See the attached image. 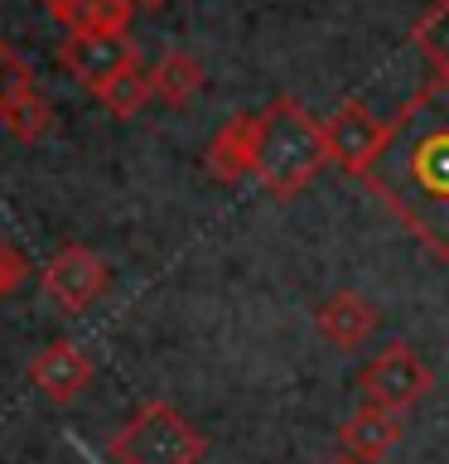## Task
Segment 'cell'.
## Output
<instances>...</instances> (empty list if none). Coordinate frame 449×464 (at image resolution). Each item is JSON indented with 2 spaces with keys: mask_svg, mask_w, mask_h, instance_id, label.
I'll use <instances>...</instances> for the list:
<instances>
[{
  "mask_svg": "<svg viewBox=\"0 0 449 464\" xmlns=\"http://www.w3.org/2000/svg\"><path fill=\"white\" fill-rule=\"evenodd\" d=\"M368 194L435 256H449V78L430 72L387 121Z\"/></svg>",
  "mask_w": 449,
  "mask_h": 464,
  "instance_id": "6da1fadb",
  "label": "cell"
},
{
  "mask_svg": "<svg viewBox=\"0 0 449 464\" xmlns=\"http://www.w3.org/2000/svg\"><path fill=\"white\" fill-rule=\"evenodd\" d=\"M329 165L324 121L304 107L300 97H271L261 107V136H256V179L271 198H295L300 188L319 179Z\"/></svg>",
  "mask_w": 449,
  "mask_h": 464,
  "instance_id": "7a4b0ae2",
  "label": "cell"
},
{
  "mask_svg": "<svg viewBox=\"0 0 449 464\" xmlns=\"http://www.w3.org/2000/svg\"><path fill=\"white\" fill-rule=\"evenodd\" d=\"M111 464H198L208 455L203 430L169 401H145L107 445Z\"/></svg>",
  "mask_w": 449,
  "mask_h": 464,
  "instance_id": "3957f363",
  "label": "cell"
},
{
  "mask_svg": "<svg viewBox=\"0 0 449 464\" xmlns=\"http://www.w3.org/2000/svg\"><path fill=\"white\" fill-rule=\"evenodd\" d=\"M358 387L362 397H368V406H382V411H406V406H416L425 392L435 387V372L425 368V358L416 353L406 339L387 343L382 353L368 358V368L358 372Z\"/></svg>",
  "mask_w": 449,
  "mask_h": 464,
  "instance_id": "277c9868",
  "label": "cell"
},
{
  "mask_svg": "<svg viewBox=\"0 0 449 464\" xmlns=\"http://www.w3.org/2000/svg\"><path fill=\"white\" fill-rule=\"evenodd\" d=\"M324 140H329V165H339L343 174H353L362 184L368 169L377 165V155H382V145H387V121L372 116L362 102L348 97L324 116Z\"/></svg>",
  "mask_w": 449,
  "mask_h": 464,
  "instance_id": "5b68a950",
  "label": "cell"
},
{
  "mask_svg": "<svg viewBox=\"0 0 449 464\" xmlns=\"http://www.w3.org/2000/svg\"><path fill=\"white\" fill-rule=\"evenodd\" d=\"M107 281H111L107 261H101L92 246H82V242H68L63 252H53V261L43 266V295H49L58 310H68V314L87 310V304L107 290Z\"/></svg>",
  "mask_w": 449,
  "mask_h": 464,
  "instance_id": "8992f818",
  "label": "cell"
},
{
  "mask_svg": "<svg viewBox=\"0 0 449 464\" xmlns=\"http://www.w3.org/2000/svg\"><path fill=\"white\" fill-rule=\"evenodd\" d=\"M58 63L97 97L116 72H126L136 63V44L126 34H68L63 49H58Z\"/></svg>",
  "mask_w": 449,
  "mask_h": 464,
  "instance_id": "52a82bcc",
  "label": "cell"
},
{
  "mask_svg": "<svg viewBox=\"0 0 449 464\" xmlns=\"http://www.w3.org/2000/svg\"><path fill=\"white\" fill-rule=\"evenodd\" d=\"M256 136H261V111H237L213 130L203 165L217 184H242L246 174H256Z\"/></svg>",
  "mask_w": 449,
  "mask_h": 464,
  "instance_id": "ba28073f",
  "label": "cell"
},
{
  "mask_svg": "<svg viewBox=\"0 0 449 464\" xmlns=\"http://www.w3.org/2000/svg\"><path fill=\"white\" fill-rule=\"evenodd\" d=\"M29 382H34L49 401L68 406V401H78L82 392L92 387V358H87L78 343L53 339V343H43L34 353V362H29Z\"/></svg>",
  "mask_w": 449,
  "mask_h": 464,
  "instance_id": "9c48e42d",
  "label": "cell"
},
{
  "mask_svg": "<svg viewBox=\"0 0 449 464\" xmlns=\"http://www.w3.org/2000/svg\"><path fill=\"white\" fill-rule=\"evenodd\" d=\"M377 324H382V310L368 295H358V290H333L314 310L319 339H329L333 348H362L377 334Z\"/></svg>",
  "mask_w": 449,
  "mask_h": 464,
  "instance_id": "30bf717a",
  "label": "cell"
},
{
  "mask_svg": "<svg viewBox=\"0 0 449 464\" xmlns=\"http://www.w3.org/2000/svg\"><path fill=\"white\" fill-rule=\"evenodd\" d=\"M396 440H401V416H396V411H382V406H358V411L339 426L343 455H353V459H362V464L391 455V450H396Z\"/></svg>",
  "mask_w": 449,
  "mask_h": 464,
  "instance_id": "8fae6325",
  "label": "cell"
},
{
  "mask_svg": "<svg viewBox=\"0 0 449 464\" xmlns=\"http://www.w3.org/2000/svg\"><path fill=\"white\" fill-rule=\"evenodd\" d=\"M203 82H208V72H203V63L188 49L159 53V63L150 68V87L165 107H188V102L203 92Z\"/></svg>",
  "mask_w": 449,
  "mask_h": 464,
  "instance_id": "7c38bea8",
  "label": "cell"
},
{
  "mask_svg": "<svg viewBox=\"0 0 449 464\" xmlns=\"http://www.w3.org/2000/svg\"><path fill=\"white\" fill-rule=\"evenodd\" d=\"M49 126H53V107H49V97L39 92L34 82L20 87L14 97H5V107H0V130L14 140H43L49 136Z\"/></svg>",
  "mask_w": 449,
  "mask_h": 464,
  "instance_id": "4fadbf2b",
  "label": "cell"
},
{
  "mask_svg": "<svg viewBox=\"0 0 449 464\" xmlns=\"http://www.w3.org/2000/svg\"><path fill=\"white\" fill-rule=\"evenodd\" d=\"M411 44L416 53L430 63V72L449 78V0H430L411 24Z\"/></svg>",
  "mask_w": 449,
  "mask_h": 464,
  "instance_id": "5bb4252c",
  "label": "cell"
},
{
  "mask_svg": "<svg viewBox=\"0 0 449 464\" xmlns=\"http://www.w3.org/2000/svg\"><path fill=\"white\" fill-rule=\"evenodd\" d=\"M130 14H136L130 0H78L68 34H126Z\"/></svg>",
  "mask_w": 449,
  "mask_h": 464,
  "instance_id": "9a60e30c",
  "label": "cell"
},
{
  "mask_svg": "<svg viewBox=\"0 0 449 464\" xmlns=\"http://www.w3.org/2000/svg\"><path fill=\"white\" fill-rule=\"evenodd\" d=\"M150 97H155V87H150V72H145L140 63H130L126 72H116V78L97 92L101 107H107L111 116H121V121H126V116H136Z\"/></svg>",
  "mask_w": 449,
  "mask_h": 464,
  "instance_id": "2e32d148",
  "label": "cell"
},
{
  "mask_svg": "<svg viewBox=\"0 0 449 464\" xmlns=\"http://www.w3.org/2000/svg\"><path fill=\"white\" fill-rule=\"evenodd\" d=\"M34 82V72L24 68V58L10 49L5 39H0V107H5V97H14L20 87H29Z\"/></svg>",
  "mask_w": 449,
  "mask_h": 464,
  "instance_id": "e0dca14e",
  "label": "cell"
},
{
  "mask_svg": "<svg viewBox=\"0 0 449 464\" xmlns=\"http://www.w3.org/2000/svg\"><path fill=\"white\" fill-rule=\"evenodd\" d=\"M24 276H29V261L14 252L10 242H0V300L14 295V290L24 285Z\"/></svg>",
  "mask_w": 449,
  "mask_h": 464,
  "instance_id": "ac0fdd59",
  "label": "cell"
},
{
  "mask_svg": "<svg viewBox=\"0 0 449 464\" xmlns=\"http://www.w3.org/2000/svg\"><path fill=\"white\" fill-rule=\"evenodd\" d=\"M39 5L49 10L58 24H72V5H78V0H39Z\"/></svg>",
  "mask_w": 449,
  "mask_h": 464,
  "instance_id": "d6986e66",
  "label": "cell"
},
{
  "mask_svg": "<svg viewBox=\"0 0 449 464\" xmlns=\"http://www.w3.org/2000/svg\"><path fill=\"white\" fill-rule=\"evenodd\" d=\"M130 5H136V10H165L169 0H130Z\"/></svg>",
  "mask_w": 449,
  "mask_h": 464,
  "instance_id": "ffe728a7",
  "label": "cell"
},
{
  "mask_svg": "<svg viewBox=\"0 0 449 464\" xmlns=\"http://www.w3.org/2000/svg\"><path fill=\"white\" fill-rule=\"evenodd\" d=\"M324 464H362V459H353V455H333V459H324Z\"/></svg>",
  "mask_w": 449,
  "mask_h": 464,
  "instance_id": "44dd1931",
  "label": "cell"
}]
</instances>
